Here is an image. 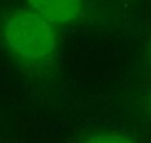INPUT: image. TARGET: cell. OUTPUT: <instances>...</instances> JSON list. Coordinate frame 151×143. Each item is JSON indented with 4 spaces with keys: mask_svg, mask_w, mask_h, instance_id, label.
I'll return each instance as SVG.
<instances>
[{
    "mask_svg": "<svg viewBox=\"0 0 151 143\" xmlns=\"http://www.w3.org/2000/svg\"><path fill=\"white\" fill-rule=\"evenodd\" d=\"M1 38L13 56L28 63H42L56 52L53 25L32 10L13 13L6 20Z\"/></svg>",
    "mask_w": 151,
    "mask_h": 143,
    "instance_id": "cell-1",
    "label": "cell"
},
{
    "mask_svg": "<svg viewBox=\"0 0 151 143\" xmlns=\"http://www.w3.org/2000/svg\"><path fill=\"white\" fill-rule=\"evenodd\" d=\"M31 10L52 25L78 21L84 11L83 0H27Z\"/></svg>",
    "mask_w": 151,
    "mask_h": 143,
    "instance_id": "cell-2",
    "label": "cell"
},
{
    "mask_svg": "<svg viewBox=\"0 0 151 143\" xmlns=\"http://www.w3.org/2000/svg\"><path fill=\"white\" fill-rule=\"evenodd\" d=\"M84 143H136L133 139L115 131H101L92 133Z\"/></svg>",
    "mask_w": 151,
    "mask_h": 143,
    "instance_id": "cell-3",
    "label": "cell"
},
{
    "mask_svg": "<svg viewBox=\"0 0 151 143\" xmlns=\"http://www.w3.org/2000/svg\"><path fill=\"white\" fill-rule=\"evenodd\" d=\"M150 107H151V92H150Z\"/></svg>",
    "mask_w": 151,
    "mask_h": 143,
    "instance_id": "cell-4",
    "label": "cell"
},
{
    "mask_svg": "<svg viewBox=\"0 0 151 143\" xmlns=\"http://www.w3.org/2000/svg\"><path fill=\"white\" fill-rule=\"evenodd\" d=\"M150 57H151V46H150Z\"/></svg>",
    "mask_w": 151,
    "mask_h": 143,
    "instance_id": "cell-5",
    "label": "cell"
}]
</instances>
